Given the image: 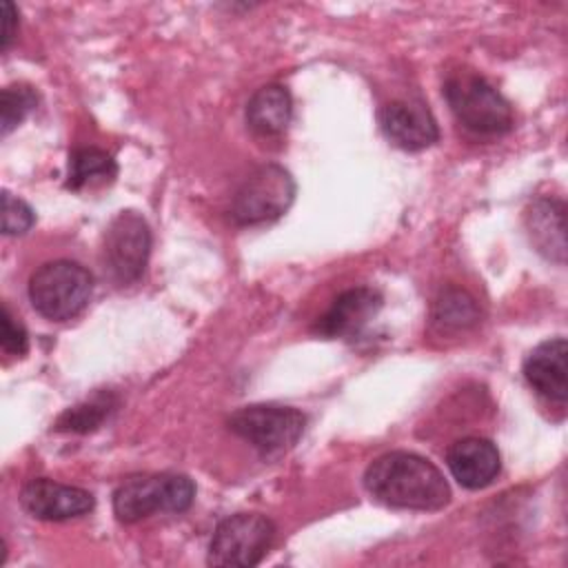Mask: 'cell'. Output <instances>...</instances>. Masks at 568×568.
I'll return each instance as SVG.
<instances>
[{
	"mask_svg": "<svg viewBox=\"0 0 568 568\" xmlns=\"http://www.w3.org/2000/svg\"><path fill=\"white\" fill-rule=\"evenodd\" d=\"M293 115V100L286 87L266 84L246 102V124L257 135L271 138L286 131Z\"/></svg>",
	"mask_w": 568,
	"mask_h": 568,
	"instance_id": "15",
	"label": "cell"
},
{
	"mask_svg": "<svg viewBox=\"0 0 568 568\" xmlns=\"http://www.w3.org/2000/svg\"><path fill=\"white\" fill-rule=\"evenodd\" d=\"M16 20H18V13H16V7L11 2H2V22H4V29H2V49L7 51L9 44H11V38H13V31H16Z\"/></svg>",
	"mask_w": 568,
	"mask_h": 568,
	"instance_id": "22",
	"label": "cell"
},
{
	"mask_svg": "<svg viewBox=\"0 0 568 568\" xmlns=\"http://www.w3.org/2000/svg\"><path fill=\"white\" fill-rule=\"evenodd\" d=\"M446 464L455 481L468 490L486 488L501 470L499 450L486 437L457 439L446 453Z\"/></svg>",
	"mask_w": 568,
	"mask_h": 568,
	"instance_id": "12",
	"label": "cell"
},
{
	"mask_svg": "<svg viewBox=\"0 0 568 568\" xmlns=\"http://www.w3.org/2000/svg\"><path fill=\"white\" fill-rule=\"evenodd\" d=\"M444 98L457 122L475 135H501L513 129L508 100L475 71H453L444 82Z\"/></svg>",
	"mask_w": 568,
	"mask_h": 568,
	"instance_id": "2",
	"label": "cell"
},
{
	"mask_svg": "<svg viewBox=\"0 0 568 568\" xmlns=\"http://www.w3.org/2000/svg\"><path fill=\"white\" fill-rule=\"evenodd\" d=\"M526 382L546 399L566 404L568 397V342L552 337L537 344L524 362Z\"/></svg>",
	"mask_w": 568,
	"mask_h": 568,
	"instance_id": "11",
	"label": "cell"
},
{
	"mask_svg": "<svg viewBox=\"0 0 568 568\" xmlns=\"http://www.w3.org/2000/svg\"><path fill=\"white\" fill-rule=\"evenodd\" d=\"M113 408H115V397L111 393H100V395L64 410L55 422V430H64V433L95 430L109 417V413Z\"/></svg>",
	"mask_w": 568,
	"mask_h": 568,
	"instance_id": "18",
	"label": "cell"
},
{
	"mask_svg": "<svg viewBox=\"0 0 568 568\" xmlns=\"http://www.w3.org/2000/svg\"><path fill=\"white\" fill-rule=\"evenodd\" d=\"M36 222L33 209L16 197L9 191H2V233L4 235H22L27 233Z\"/></svg>",
	"mask_w": 568,
	"mask_h": 568,
	"instance_id": "20",
	"label": "cell"
},
{
	"mask_svg": "<svg viewBox=\"0 0 568 568\" xmlns=\"http://www.w3.org/2000/svg\"><path fill=\"white\" fill-rule=\"evenodd\" d=\"M93 293V275L78 262L53 260L42 264L29 280L33 308L53 322L75 317Z\"/></svg>",
	"mask_w": 568,
	"mask_h": 568,
	"instance_id": "4",
	"label": "cell"
},
{
	"mask_svg": "<svg viewBox=\"0 0 568 568\" xmlns=\"http://www.w3.org/2000/svg\"><path fill=\"white\" fill-rule=\"evenodd\" d=\"M193 497L195 484L186 475H133L113 490V513L120 521L135 524L155 513H184Z\"/></svg>",
	"mask_w": 568,
	"mask_h": 568,
	"instance_id": "3",
	"label": "cell"
},
{
	"mask_svg": "<svg viewBox=\"0 0 568 568\" xmlns=\"http://www.w3.org/2000/svg\"><path fill=\"white\" fill-rule=\"evenodd\" d=\"M275 537V526L260 513H237L222 519L209 544L211 566L248 568L262 561Z\"/></svg>",
	"mask_w": 568,
	"mask_h": 568,
	"instance_id": "6",
	"label": "cell"
},
{
	"mask_svg": "<svg viewBox=\"0 0 568 568\" xmlns=\"http://www.w3.org/2000/svg\"><path fill=\"white\" fill-rule=\"evenodd\" d=\"M151 253V229L146 220L135 211L118 213L102 244L104 271L118 284H133L142 277Z\"/></svg>",
	"mask_w": 568,
	"mask_h": 568,
	"instance_id": "8",
	"label": "cell"
},
{
	"mask_svg": "<svg viewBox=\"0 0 568 568\" xmlns=\"http://www.w3.org/2000/svg\"><path fill=\"white\" fill-rule=\"evenodd\" d=\"M27 331L22 326L20 320L13 317V313L9 311V306H2V333H0V346L7 355H24L27 353Z\"/></svg>",
	"mask_w": 568,
	"mask_h": 568,
	"instance_id": "21",
	"label": "cell"
},
{
	"mask_svg": "<svg viewBox=\"0 0 568 568\" xmlns=\"http://www.w3.org/2000/svg\"><path fill=\"white\" fill-rule=\"evenodd\" d=\"M475 297L462 288H446L433 304V324L439 331H466L479 322Z\"/></svg>",
	"mask_w": 568,
	"mask_h": 568,
	"instance_id": "17",
	"label": "cell"
},
{
	"mask_svg": "<svg viewBox=\"0 0 568 568\" xmlns=\"http://www.w3.org/2000/svg\"><path fill=\"white\" fill-rule=\"evenodd\" d=\"M295 197V182L280 164H262L237 186L231 202V217L240 226L273 222L286 213Z\"/></svg>",
	"mask_w": 568,
	"mask_h": 568,
	"instance_id": "5",
	"label": "cell"
},
{
	"mask_svg": "<svg viewBox=\"0 0 568 568\" xmlns=\"http://www.w3.org/2000/svg\"><path fill=\"white\" fill-rule=\"evenodd\" d=\"M20 504L36 519L62 521V519H73L91 513L95 506V499L84 488L38 477L22 488Z\"/></svg>",
	"mask_w": 568,
	"mask_h": 568,
	"instance_id": "9",
	"label": "cell"
},
{
	"mask_svg": "<svg viewBox=\"0 0 568 568\" xmlns=\"http://www.w3.org/2000/svg\"><path fill=\"white\" fill-rule=\"evenodd\" d=\"M382 308L379 291L371 286H355L339 293L324 315L317 317L313 331L322 337H353Z\"/></svg>",
	"mask_w": 568,
	"mask_h": 568,
	"instance_id": "10",
	"label": "cell"
},
{
	"mask_svg": "<svg viewBox=\"0 0 568 568\" xmlns=\"http://www.w3.org/2000/svg\"><path fill=\"white\" fill-rule=\"evenodd\" d=\"M226 424L262 455H280L302 437L306 417L291 406L251 404L237 408Z\"/></svg>",
	"mask_w": 568,
	"mask_h": 568,
	"instance_id": "7",
	"label": "cell"
},
{
	"mask_svg": "<svg viewBox=\"0 0 568 568\" xmlns=\"http://www.w3.org/2000/svg\"><path fill=\"white\" fill-rule=\"evenodd\" d=\"M564 202L555 197H537L526 209V229L535 248L557 262H566V224Z\"/></svg>",
	"mask_w": 568,
	"mask_h": 568,
	"instance_id": "14",
	"label": "cell"
},
{
	"mask_svg": "<svg viewBox=\"0 0 568 568\" xmlns=\"http://www.w3.org/2000/svg\"><path fill=\"white\" fill-rule=\"evenodd\" d=\"M38 104V95L27 84H11L4 87L0 93V124L2 135L16 129Z\"/></svg>",
	"mask_w": 568,
	"mask_h": 568,
	"instance_id": "19",
	"label": "cell"
},
{
	"mask_svg": "<svg viewBox=\"0 0 568 568\" xmlns=\"http://www.w3.org/2000/svg\"><path fill=\"white\" fill-rule=\"evenodd\" d=\"M379 124L384 135L404 151H422L437 142V122L424 104L390 102L379 111Z\"/></svg>",
	"mask_w": 568,
	"mask_h": 568,
	"instance_id": "13",
	"label": "cell"
},
{
	"mask_svg": "<svg viewBox=\"0 0 568 568\" xmlns=\"http://www.w3.org/2000/svg\"><path fill=\"white\" fill-rule=\"evenodd\" d=\"M364 486L377 501L406 510H437L450 499L442 470L426 457L406 450H393L371 462Z\"/></svg>",
	"mask_w": 568,
	"mask_h": 568,
	"instance_id": "1",
	"label": "cell"
},
{
	"mask_svg": "<svg viewBox=\"0 0 568 568\" xmlns=\"http://www.w3.org/2000/svg\"><path fill=\"white\" fill-rule=\"evenodd\" d=\"M115 175H118V164L113 155L98 146H80V149H73L69 155L67 189L71 191L111 184Z\"/></svg>",
	"mask_w": 568,
	"mask_h": 568,
	"instance_id": "16",
	"label": "cell"
}]
</instances>
